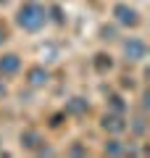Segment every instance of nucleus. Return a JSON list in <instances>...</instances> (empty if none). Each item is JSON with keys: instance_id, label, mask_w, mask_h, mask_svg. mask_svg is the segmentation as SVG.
Returning <instances> with one entry per match:
<instances>
[{"instance_id": "obj_1", "label": "nucleus", "mask_w": 150, "mask_h": 158, "mask_svg": "<svg viewBox=\"0 0 150 158\" xmlns=\"http://www.w3.org/2000/svg\"><path fill=\"white\" fill-rule=\"evenodd\" d=\"M16 21H19V27L27 29V32H37V29L45 27L48 16H45V8L40 6V3H24V6L19 8Z\"/></svg>"}, {"instance_id": "obj_2", "label": "nucleus", "mask_w": 150, "mask_h": 158, "mask_svg": "<svg viewBox=\"0 0 150 158\" xmlns=\"http://www.w3.org/2000/svg\"><path fill=\"white\" fill-rule=\"evenodd\" d=\"M113 16H116L119 24H127V27H137L140 24V13L129 6H116L113 8Z\"/></svg>"}, {"instance_id": "obj_3", "label": "nucleus", "mask_w": 150, "mask_h": 158, "mask_svg": "<svg viewBox=\"0 0 150 158\" xmlns=\"http://www.w3.org/2000/svg\"><path fill=\"white\" fill-rule=\"evenodd\" d=\"M124 53L129 56V61H142V58H145V42L132 37L127 45H124Z\"/></svg>"}, {"instance_id": "obj_4", "label": "nucleus", "mask_w": 150, "mask_h": 158, "mask_svg": "<svg viewBox=\"0 0 150 158\" xmlns=\"http://www.w3.org/2000/svg\"><path fill=\"white\" fill-rule=\"evenodd\" d=\"M19 66H21V63H19V56H3L0 58V74H16L19 71Z\"/></svg>"}, {"instance_id": "obj_5", "label": "nucleus", "mask_w": 150, "mask_h": 158, "mask_svg": "<svg viewBox=\"0 0 150 158\" xmlns=\"http://www.w3.org/2000/svg\"><path fill=\"white\" fill-rule=\"evenodd\" d=\"M29 82H32V85H45V82H48V71H45V69H32V71H29Z\"/></svg>"}, {"instance_id": "obj_6", "label": "nucleus", "mask_w": 150, "mask_h": 158, "mask_svg": "<svg viewBox=\"0 0 150 158\" xmlns=\"http://www.w3.org/2000/svg\"><path fill=\"white\" fill-rule=\"evenodd\" d=\"M106 127H111L113 132H121V129H124V124L119 121L116 116H106Z\"/></svg>"}, {"instance_id": "obj_7", "label": "nucleus", "mask_w": 150, "mask_h": 158, "mask_svg": "<svg viewBox=\"0 0 150 158\" xmlns=\"http://www.w3.org/2000/svg\"><path fill=\"white\" fill-rule=\"evenodd\" d=\"M71 111H77V113H79V111H84V103L79 100V98H77V100L71 103Z\"/></svg>"}, {"instance_id": "obj_8", "label": "nucleus", "mask_w": 150, "mask_h": 158, "mask_svg": "<svg viewBox=\"0 0 150 158\" xmlns=\"http://www.w3.org/2000/svg\"><path fill=\"white\" fill-rule=\"evenodd\" d=\"M6 40H8V32H6V27H0V45H3Z\"/></svg>"}]
</instances>
